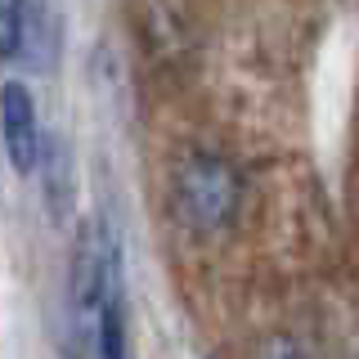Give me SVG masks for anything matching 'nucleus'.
Wrapping results in <instances>:
<instances>
[{"label": "nucleus", "mask_w": 359, "mask_h": 359, "mask_svg": "<svg viewBox=\"0 0 359 359\" xmlns=\"http://www.w3.org/2000/svg\"><path fill=\"white\" fill-rule=\"evenodd\" d=\"M59 14L50 5H0V59L5 63H27L36 72H50L59 63Z\"/></svg>", "instance_id": "f03ea898"}, {"label": "nucleus", "mask_w": 359, "mask_h": 359, "mask_svg": "<svg viewBox=\"0 0 359 359\" xmlns=\"http://www.w3.org/2000/svg\"><path fill=\"white\" fill-rule=\"evenodd\" d=\"M0 117H5V153L14 162V171L32 175L45 162V140H41V121H36V99L22 81L0 86Z\"/></svg>", "instance_id": "7ed1b4c3"}, {"label": "nucleus", "mask_w": 359, "mask_h": 359, "mask_svg": "<svg viewBox=\"0 0 359 359\" xmlns=\"http://www.w3.org/2000/svg\"><path fill=\"white\" fill-rule=\"evenodd\" d=\"M238 198H243V184H238V171L224 162L220 153H189L184 166L175 175V207H180V220L198 233H216L224 229L233 216H238Z\"/></svg>", "instance_id": "f257e3e1"}]
</instances>
